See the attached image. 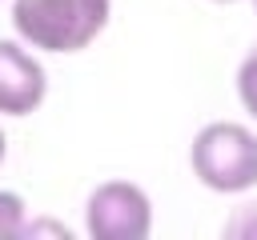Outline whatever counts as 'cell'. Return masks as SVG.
I'll list each match as a JSON object with an SVG mask.
<instances>
[{"label":"cell","instance_id":"1","mask_svg":"<svg viewBox=\"0 0 257 240\" xmlns=\"http://www.w3.org/2000/svg\"><path fill=\"white\" fill-rule=\"evenodd\" d=\"M112 0H12L16 32L44 52H80L108 24Z\"/></svg>","mask_w":257,"mask_h":240},{"label":"cell","instance_id":"2","mask_svg":"<svg viewBox=\"0 0 257 240\" xmlns=\"http://www.w3.org/2000/svg\"><path fill=\"white\" fill-rule=\"evenodd\" d=\"M189 164L213 192H245L257 184V136L245 124L213 120L193 136Z\"/></svg>","mask_w":257,"mask_h":240},{"label":"cell","instance_id":"3","mask_svg":"<svg viewBox=\"0 0 257 240\" xmlns=\"http://www.w3.org/2000/svg\"><path fill=\"white\" fill-rule=\"evenodd\" d=\"M84 228L96 240H145L153 228V204L141 184L108 180L88 196Z\"/></svg>","mask_w":257,"mask_h":240},{"label":"cell","instance_id":"4","mask_svg":"<svg viewBox=\"0 0 257 240\" xmlns=\"http://www.w3.org/2000/svg\"><path fill=\"white\" fill-rule=\"evenodd\" d=\"M44 92H48L44 64L16 40H0V112L24 116L44 100Z\"/></svg>","mask_w":257,"mask_h":240},{"label":"cell","instance_id":"5","mask_svg":"<svg viewBox=\"0 0 257 240\" xmlns=\"http://www.w3.org/2000/svg\"><path fill=\"white\" fill-rule=\"evenodd\" d=\"M237 96H241V104L257 116V40H253V48L245 52V60H241V68H237Z\"/></svg>","mask_w":257,"mask_h":240},{"label":"cell","instance_id":"6","mask_svg":"<svg viewBox=\"0 0 257 240\" xmlns=\"http://www.w3.org/2000/svg\"><path fill=\"white\" fill-rule=\"evenodd\" d=\"M24 232V200L16 192H0V240Z\"/></svg>","mask_w":257,"mask_h":240},{"label":"cell","instance_id":"7","mask_svg":"<svg viewBox=\"0 0 257 240\" xmlns=\"http://www.w3.org/2000/svg\"><path fill=\"white\" fill-rule=\"evenodd\" d=\"M225 236H257V204H241L225 220Z\"/></svg>","mask_w":257,"mask_h":240},{"label":"cell","instance_id":"8","mask_svg":"<svg viewBox=\"0 0 257 240\" xmlns=\"http://www.w3.org/2000/svg\"><path fill=\"white\" fill-rule=\"evenodd\" d=\"M40 232H48V236H56V240H72V232H68L64 224H56V220H32V224H24L20 236H40Z\"/></svg>","mask_w":257,"mask_h":240},{"label":"cell","instance_id":"9","mask_svg":"<svg viewBox=\"0 0 257 240\" xmlns=\"http://www.w3.org/2000/svg\"><path fill=\"white\" fill-rule=\"evenodd\" d=\"M0 160H4V132H0Z\"/></svg>","mask_w":257,"mask_h":240},{"label":"cell","instance_id":"10","mask_svg":"<svg viewBox=\"0 0 257 240\" xmlns=\"http://www.w3.org/2000/svg\"><path fill=\"white\" fill-rule=\"evenodd\" d=\"M253 4H257V0H253Z\"/></svg>","mask_w":257,"mask_h":240}]
</instances>
